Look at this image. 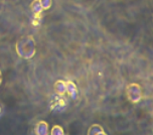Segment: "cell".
<instances>
[{
    "mask_svg": "<svg viewBox=\"0 0 153 135\" xmlns=\"http://www.w3.org/2000/svg\"><path fill=\"white\" fill-rule=\"evenodd\" d=\"M24 49H26L24 59H30L32 56H34V40L31 37H24L21 40H19L18 43L16 45V51L18 53L19 56L22 54Z\"/></svg>",
    "mask_w": 153,
    "mask_h": 135,
    "instance_id": "obj_1",
    "label": "cell"
},
{
    "mask_svg": "<svg viewBox=\"0 0 153 135\" xmlns=\"http://www.w3.org/2000/svg\"><path fill=\"white\" fill-rule=\"evenodd\" d=\"M134 88L135 89H133V85H131L128 88V93H129V95H128V97H129V100H131L132 102H137L140 100V97H141V92H140V88H139L138 85L134 84Z\"/></svg>",
    "mask_w": 153,
    "mask_h": 135,
    "instance_id": "obj_2",
    "label": "cell"
}]
</instances>
